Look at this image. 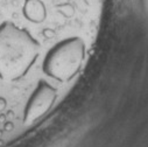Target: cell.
Listing matches in <instances>:
<instances>
[{"instance_id":"1","label":"cell","mask_w":148,"mask_h":147,"mask_svg":"<svg viewBox=\"0 0 148 147\" xmlns=\"http://www.w3.org/2000/svg\"><path fill=\"white\" fill-rule=\"evenodd\" d=\"M40 45L25 28L11 21L0 25V78L12 82L23 77L35 63Z\"/></svg>"},{"instance_id":"2","label":"cell","mask_w":148,"mask_h":147,"mask_svg":"<svg viewBox=\"0 0 148 147\" xmlns=\"http://www.w3.org/2000/svg\"><path fill=\"white\" fill-rule=\"evenodd\" d=\"M85 57V45L79 38H68L56 43L46 55L42 69L46 75L66 82L79 71Z\"/></svg>"},{"instance_id":"3","label":"cell","mask_w":148,"mask_h":147,"mask_svg":"<svg viewBox=\"0 0 148 147\" xmlns=\"http://www.w3.org/2000/svg\"><path fill=\"white\" fill-rule=\"evenodd\" d=\"M56 97L57 91L54 87L45 81L39 82L26 103L23 110L25 124H32L46 115L56 100Z\"/></svg>"}]
</instances>
